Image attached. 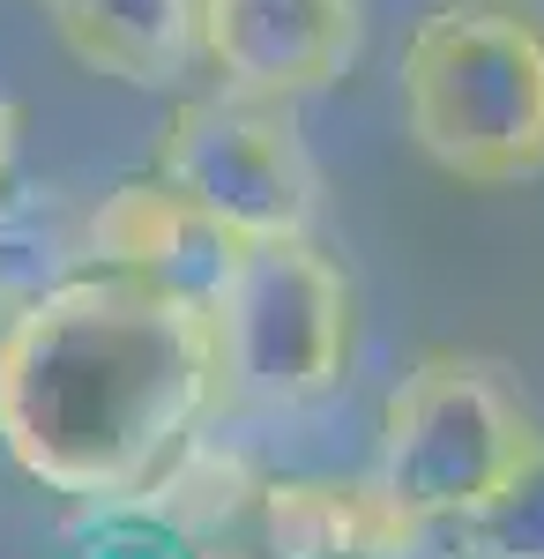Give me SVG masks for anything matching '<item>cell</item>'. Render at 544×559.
Returning a JSON list of instances; mask_svg holds the SVG:
<instances>
[{"mask_svg": "<svg viewBox=\"0 0 544 559\" xmlns=\"http://www.w3.org/2000/svg\"><path fill=\"white\" fill-rule=\"evenodd\" d=\"M216 411L224 350L194 299L90 269L0 321V448L45 492L120 508Z\"/></svg>", "mask_w": 544, "mask_h": 559, "instance_id": "1", "label": "cell"}, {"mask_svg": "<svg viewBox=\"0 0 544 559\" xmlns=\"http://www.w3.org/2000/svg\"><path fill=\"white\" fill-rule=\"evenodd\" d=\"M403 128L448 179L522 187L544 173V31L493 0L433 8L403 45Z\"/></svg>", "mask_w": 544, "mask_h": 559, "instance_id": "2", "label": "cell"}, {"mask_svg": "<svg viewBox=\"0 0 544 559\" xmlns=\"http://www.w3.org/2000/svg\"><path fill=\"white\" fill-rule=\"evenodd\" d=\"M537 455L544 432L507 395L500 373L477 358H456V350H433L388 388L374 477L425 530H456L477 508H493Z\"/></svg>", "mask_w": 544, "mask_h": 559, "instance_id": "3", "label": "cell"}, {"mask_svg": "<svg viewBox=\"0 0 544 559\" xmlns=\"http://www.w3.org/2000/svg\"><path fill=\"white\" fill-rule=\"evenodd\" d=\"M224 403L239 411H306L329 403L351 373V284L314 231L247 239L216 299Z\"/></svg>", "mask_w": 544, "mask_h": 559, "instance_id": "4", "label": "cell"}, {"mask_svg": "<svg viewBox=\"0 0 544 559\" xmlns=\"http://www.w3.org/2000/svg\"><path fill=\"white\" fill-rule=\"evenodd\" d=\"M157 173L239 239L314 231V210H321V179L284 97H247V90L187 97L165 120Z\"/></svg>", "mask_w": 544, "mask_h": 559, "instance_id": "5", "label": "cell"}, {"mask_svg": "<svg viewBox=\"0 0 544 559\" xmlns=\"http://www.w3.org/2000/svg\"><path fill=\"white\" fill-rule=\"evenodd\" d=\"M366 45V0H202V60L247 97H314Z\"/></svg>", "mask_w": 544, "mask_h": 559, "instance_id": "6", "label": "cell"}, {"mask_svg": "<svg viewBox=\"0 0 544 559\" xmlns=\"http://www.w3.org/2000/svg\"><path fill=\"white\" fill-rule=\"evenodd\" d=\"M239 254H247V239L224 231L210 210H194L165 173L90 194V269L134 276L150 292H172V299H194L216 313Z\"/></svg>", "mask_w": 544, "mask_h": 559, "instance_id": "7", "label": "cell"}, {"mask_svg": "<svg viewBox=\"0 0 544 559\" xmlns=\"http://www.w3.org/2000/svg\"><path fill=\"white\" fill-rule=\"evenodd\" d=\"M253 545L269 559H418L425 522L380 477H261Z\"/></svg>", "mask_w": 544, "mask_h": 559, "instance_id": "8", "label": "cell"}, {"mask_svg": "<svg viewBox=\"0 0 544 559\" xmlns=\"http://www.w3.org/2000/svg\"><path fill=\"white\" fill-rule=\"evenodd\" d=\"M68 52L134 90H165L202 52V0H52Z\"/></svg>", "mask_w": 544, "mask_h": 559, "instance_id": "9", "label": "cell"}, {"mask_svg": "<svg viewBox=\"0 0 544 559\" xmlns=\"http://www.w3.org/2000/svg\"><path fill=\"white\" fill-rule=\"evenodd\" d=\"M75 276H90V202L75 187H8L0 194V321Z\"/></svg>", "mask_w": 544, "mask_h": 559, "instance_id": "10", "label": "cell"}, {"mask_svg": "<svg viewBox=\"0 0 544 559\" xmlns=\"http://www.w3.org/2000/svg\"><path fill=\"white\" fill-rule=\"evenodd\" d=\"M253 500H261L253 463L239 455V448H224L216 426H202L165 471L150 477L134 500H120V508H150V515H165L172 530H187V537L210 545V537H232V530L253 515Z\"/></svg>", "mask_w": 544, "mask_h": 559, "instance_id": "11", "label": "cell"}, {"mask_svg": "<svg viewBox=\"0 0 544 559\" xmlns=\"http://www.w3.org/2000/svg\"><path fill=\"white\" fill-rule=\"evenodd\" d=\"M456 545L470 559H544V455L507 485L493 508L456 522Z\"/></svg>", "mask_w": 544, "mask_h": 559, "instance_id": "12", "label": "cell"}, {"mask_svg": "<svg viewBox=\"0 0 544 559\" xmlns=\"http://www.w3.org/2000/svg\"><path fill=\"white\" fill-rule=\"evenodd\" d=\"M210 545L172 530L150 508H90V522L68 537V559H202Z\"/></svg>", "mask_w": 544, "mask_h": 559, "instance_id": "13", "label": "cell"}, {"mask_svg": "<svg viewBox=\"0 0 544 559\" xmlns=\"http://www.w3.org/2000/svg\"><path fill=\"white\" fill-rule=\"evenodd\" d=\"M15 134H23V120H15V105L0 97V194L15 187Z\"/></svg>", "mask_w": 544, "mask_h": 559, "instance_id": "14", "label": "cell"}, {"mask_svg": "<svg viewBox=\"0 0 544 559\" xmlns=\"http://www.w3.org/2000/svg\"><path fill=\"white\" fill-rule=\"evenodd\" d=\"M202 559H269V552H261V545H253V552H239L232 537H210V552H202Z\"/></svg>", "mask_w": 544, "mask_h": 559, "instance_id": "15", "label": "cell"}]
</instances>
